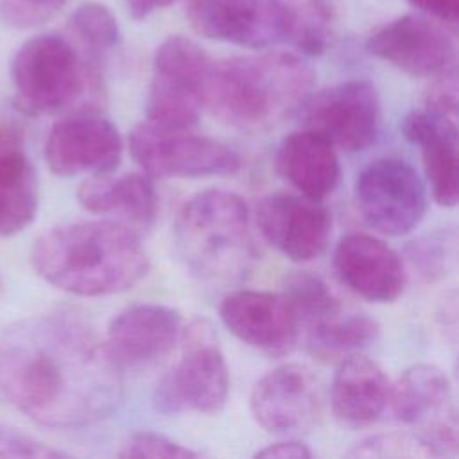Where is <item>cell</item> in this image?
Segmentation results:
<instances>
[{
  "mask_svg": "<svg viewBox=\"0 0 459 459\" xmlns=\"http://www.w3.org/2000/svg\"><path fill=\"white\" fill-rule=\"evenodd\" d=\"M0 394L43 427L79 429L117 409L122 369L81 317L34 314L0 333Z\"/></svg>",
  "mask_w": 459,
  "mask_h": 459,
  "instance_id": "6da1fadb",
  "label": "cell"
},
{
  "mask_svg": "<svg viewBox=\"0 0 459 459\" xmlns=\"http://www.w3.org/2000/svg\"><path fill=\"white\" fill-rule=\"evenodd\" d=\"M30 264L48 285L84 298L118 294L149 271L138 235L115 221H74L43 231Z\"/></svg>",
  "mask_w": 459,
  "mask_h": 459,
  "instance_id": "7a4b0ae2",
  "label": "cell"
},
{
  "mask_svg": "<svg viewBox=\"0 0 459 459\" xmlns=\"http://www.w3.org/2000/svg\"><path fill=\"white\" fill-rule=\"evenodd\" d=\"M314 70L298 54L265 52L212 63L204 106L240 131H264L308 99Z\"/></svg>",
  "mask_w": 459,
  "mask_h": 459,
  "instance_id": "3957f363",
  "label": "cell"
},
{
  "mask_svg": "<svg viewBox=\"0 0 459 459\" xmlns=\"http://www.w3.org/2000/svg\"><path fill=\"white\" fill-rule=\"evenodd\" d=\"M172 242L178 258L194 276L235 278L253 258L249 208L235 192L203 190L179 210Z\"/></svg>",
  "mask_w": 459,
  "mask_h": 459,
  "instance_id": "277c9868",
  "label": "cell"
},
{
  "mask_svg": "<svg viewBox=\"0 0 459 459\" xmlns=\"http://www.w3.org/2000/svg\"><path fill=\"white\" fill-rule=\"evenodd\" d=\"M95 65L57 32L27 39L9 68L16 109L30 117L70 111L88 90L99 88Z\"/></svg>",
  "mask_w": 459,
  "mask_h": 459,
  "instance_id": "5b68a950",
  "label": "cell"
},
{
  "mask_svg": "<svg viewBox=\"0 0 459 459\" xmlns=\"http://www.w3.org/2000/svg\"><path fill=\"white\" fill-rule=\"evenodd\" d=\"M181 332V357L156 385L152 405L163 414H217L230 394V371L217 333L208 319H195Z\"/></svg>",
  "mask_w": 459,
  "mask_h": 459,
  "instance_id": "8992f818",
  "label": "cell"
},
{
  "mask_svg": "<svg viewBox=\"0 0 459 459\" xmlns=\"http://www.w3.org/2000/svg\"><path fill=\"white\" fill-rule=\"evenodd\" d=\"M212 61L185 36H170L156 48L154 75L147 95V122L167 129H190L204 106Z\"/></svg>",
  "mask_w": 459,
  "mask_h": 459,
  "instance_id": "52a82bcc",
  "label": "cell"
},
{
  "mask_svg": "<svg viewBox=\"0 0 459 459\" xmlns=\"http://www.w3.org/2000/svg\"><path fill=\"white\" fill-rule=\"evenodd\" d=\"M129 151L145 172L158 178L222 176L240 169V156L222 142L147 120L131 129Z\"/></svg>",
  "mask_w": 459,
  "mask_h": 459,
  "instance_id": "ba28073f",
  "label": "cell"
},
{
  "mask_svg": "<svg viewBox=\"0 0 459 459\" xmlns=\"http://www.w3.org/2000/svg\"><path fill=\"white\" fill-rule=\"evenodd\" d=\"M355 201L368 226L378 233L400 237L423 219L427 192L423 179L409 161L382 156L357 176Z\"/></svg>",
  "mask_w": 459,
  "mask_h": 459,
  "instance_id": "9c48e42d",
  "label": "cell"
},
{
  "mask_svg": "<svg viewBox=\"0 0 459 459\" xmlns=\"http://www.w3.org/2000/svg\"><path fill=\"white\" fill-rule=\"evenodd\" d=\"M186 16L197 34L249 48L289 41L294 27L287 0H190Z\"/></svg>",
  "mask_w": 459,
  "mask_h": 459,
  "instance_id": "30bf717a",
  "label": "cell"
},
{
  "mask_svg": "<svg viewBox=\"0 0 459 459\" xmlns=\"http://www.w3.org/2000/svg\"><path fill=\"white\" fill-rule=\"evenodd\" d=\"M305 104L307 129L321 134L335 149L357 152L368 149L380 131V97L373 82L351 79L308 95Z\"/></svg>",
  "mask_w": 459,
  "mask_h": 459,
  "instance_id": "8fae6325",
  "label": "cell"
},
{
  "mask_svg": "<svg viewBox=\"0 0 459 459\" xmlns=\"http://www.w3.org/2000/svg\"><path fill=\"white\" fill-rule=\"evenodd\" d=\"M43 156L50 172L61 178L109 174L120 163L122 138L108 117L91 109H74L50 127Z\"/></svg>",
  "mask_w": 459,
  "mask_h": 459,
  "instance_id": "7c38bea8",
  "label": "cell"
},
{
  "mask_svg": "<svg viewBox=\"0 0 459 459\" xmlns=\"http://www.w3.org/2000/svg\"><path fill=\"white\" fill-rule=\"evenodd\" d=\"M366 48L412 77H437L455 68L454 38L427 14L394 18L369 36Z\"/></svg>",
  "mask_w": 459,
  "mask_h": 459,
  "instance_id": "4fadbf2b",
  "label": "cell"
},
{
  "mask_svg": "<svg viewBox=\"0 0 459 459\" xmlns=\"http://www.w3.org/2000/svg\"><path fill=\"white\" fill-rule=\"evenodd\" d=\"M249 409L267 432L278 436L308 432L321 414L317 382L305 366L281 364L253 385Z\"/></svg>",
  "mask_w": 459,
  "mask_h": 459,
  "instance_id": "5bb4252c",
  "label": "cell"
},
{
  "mask_svg": "<svg viewBox=\"0 0 459 459\" xmlns=\"http://www.w3.org/2000/svg\"><path fill=\"white\" fill-rule=\"evenodd\" d=\"M219 316L238 341L264 355L285 357L298 342L299 325L283 294L235 290L222 299Z\"/></svg>",
  "mask_w": 459,
  "mask_h": 459,
  "instance_id": "9a60e30c",
  "label": "cell"
},
{
  "mask_svg": "<svg viewBox=\"0 0 459 459\" xmlns=\"http://www.w3.org/2000/svg\"><path fill=\"white\" fill-rule=\"evenodd\" d=\"M256 226L262 237L292 262L317 258L330 238L332 215L308 197L271 194L256 206Z\"/></svg>",
  "mask_w": 459,
  "mask_h": 459,
  "instance_id": "2e32d148",
  "label": "cell"
},
{
  "mask_svg": "<svg viewBox=\"0 0 459 459\" xmlns=\"http://www.w3.org/2000/svg\"><path fill=\"white\" fill-rule=\"evenodd\" d=\"M181 314L160 303H133L108 325L104 346L122 369L165 357L181 339Z\"/></svg>",
  "mask_w": 459,
  "mask_h": 459,
  "instance_id": "e0dca14e",
  "label": "cell"
},
{
  "mask_svg": "<svg viewBox=\"0 0 459 459\" xmlns=\"http://www.w3.org/2000/svg\"><path fill=\"white\" fill-rule=\"evenodd\" d=\"M333 271L350 290L373 303L394 301L407 280L402 256L384 240L366 233H350L339 240Z\"/></svg>",
  "mask_w": 459,
  "mask_h": 459,
  "instance_id": "ac0fdd59",
  "label": "cell"
},
{
  "mask_svg": "<svg viewBox=\"0 0 459 459\" xmlns=\"http://www.w3.org/2000/svg\"><path fill=\"white\" fill-rule=\"evenodd\" d=\"M39 204L38 176L20 127L0 118V237L23 231Z\"/></svg>",
  "mask_w": 459,
  "mask_h": 459,
  "instance_id": "d6986e66",
  "label": "cell"
},
{
  "mask_svg": "<svg viewBox=\"0 0 459 459\" xmlns=\"http://www.w3.org/2000/svg\"><path fill=\"white\" fill-rule=\"evenodd\" d=\"M403 136L420 145L432 195L441 206H455L459 197L457 124L430 109H414L402 120Z\"/></svg>",
  "mask_w": 459,
  "mask_h": 459,
  "instance_id": "ffe728a7",
  "label": "cell"
},
{
  "mask_svg": "<svg viewBox=\"0 0 459 459\" xmlns=\"http://www.w3.org/2000/svg\"><path fill=\"white\" fill-rule=\"evenodd\" d=\"M77 201L86 212L117 215L115 222L134 233L152 228L158 215V195L145 174L90 176L79 185Z\"/></svg>",
  "mask_w": 459,
  "mask_h": 459,
  "instance_id": "44dd1931",
  "label": "cell"
},
{
  "mask_svg": "<svg viewBox=\"0 0 459 459\" xmlns=\"http://www.w3.org/2000/svg\"><path fill=\"white\" fill-rule=\"evenodd\" d=\"M391 384L371 359L353 353L339 360L332 380V411L348 427H366L387 407Z\"/></svg>",
  "mask_w": 459,
  "mask_h": 459,
  "instance_id": "7402d4cb",
  "label": "cell"
},
{
  "mask_svg": "<svg viewBox=\"0 0 459 459\" xmlns=\"http://www.w3.org/2000/svg\"><path fill=\"white\" fill-rule=\"evenodd\" d=\"M276 170L287 183L314 201L328 197L341 178L335 147L307 127L281 140L276 151Z\"/></svg>",
  "mask_w": 459,
  "mask_h": 459,
  "instance_id": "603a6c76",
  "label": "cell"
},
{
  "mask_svg": "<svg viewBox=\"0 0 459 459\" xmlns=\"http://www.w3.org/2000/svg\"><path fill=\"white\" fill-rule=\"evenodd\" d=\"M450 396L452 385L443 369L416 364L405 369L391 385L387 405H391L396 421L418 427L452 407Z\"/></svg>",
  "mask_w": 459,
  "mask_h": 459,
  "instance_id": "cb8c5ba5",
  "label": "cell"
},
{
  "mask_svg": "<svg viewBox=\"0 0 459 459\" xmlns=\"http://www.w3.org/2000/svg\"><path fill=\"white\" fill-rule=\"evenodd\" d=\"M380 335L378 323L368 314L344 312L335 314L305 328L307 350L321 362H339L377 342Z\"/></svg>",
  "mask_w": 459,
  "mask_h": 459,
  "instance_id": "d4e9b609",
  "label": "cell"
},
{
  "mask_svg": "<svg viewBox=\"0 0 459 459\" xmlns=\"http://www.w3.org/2000/svg\"><path fill=\"white\" fill-rule=\"evenodd\" d=\"M68 27L81 47L86 50V56L93 61H97L100 54L111 50L120 39L118 23L111 11L106 5L95 2L79 5L72 13Z\"/></svg>",
  "mask_w": 459,
  "mask_h": 459,
  "instance_id": "484cf974",
  "label": "cell"
},
{
  "mask_svg": "<svg viewBox=\"0 0 459 459\" xmlns=\"http://www.w3.org/2000/svg\"><path fill=\"white\" fill-rule=\"evenodd\" d=\"M348 455L351 457H429L421 439L418 434L403 432V434H378L362 439L357 443Z\"/></svg>",
  "mask_w": 459,
  "mask_h": 459,
  "instance_id": "4316f807",
  "label": "cell"
},
{
  "mask_svg": "<svg viewBox=\"0 0 459 459\" xmlns=\"http://www.w3.org/2000/svg\"><path fill=\"white\" fill-rule=\"evenodd\" d=\"M197 454L181 443L149 430L129 434L118 450V457H167V459H186Z\"/></svg>",
  "mask_w": 459,
  "mask_h": 459,
  "instance_id": "83f0119b",
  "label": "cell"
},
{
  "mask_svg": "<svg viewBox=\"0 0 459 459\" xmlns=\"http://www.w3.org/2000/svg\"><path fill=\"white\" fill-rule=\"evenodd\" d=\"M68 0H2L0 13L5 23L30 29L50 20Z\"/></svg>",
  "mask_w": 459,
  "mask_h": 459,
  "instance_id": "f1b7e54d",
  "label": "cell"
},
{
  "mask_svg": "<svg viewBox=\"0 0 459 459\" xmlns=\"http://www.w3.org/2000/svg\"><path fill=\"white\" fill-rule=\"evenodd\" d=\"M66 452L52 448L50 445L36 439L34 436L13 427L0 423V457H65Z\"/></svg>",
  "mask_w": 459,
  "mask_h": 459,
  "instance_id": "f546056e",
  "label": "cell"
},
{
  "mask_svg": "<svg viewBox=\"0 0 459 459\" xmlns=\"http://www.w3.org/2000/svg\"><path fill=\"white\" fill-rule=\"evenodd\" d=\"M454 244L455 240L448 244L446 237L443 238L439 235H432L414 244L412 260L418 262L423 274H429V276L443 274V269H446V264L454 260Z\"/></svg>",
  "mask_w": 459,
  "mask_h": 459,
  "instance_id": "4dcf8cb0",
  "label": "cell"
},
{
  "mask_svg": "<svg viewBox=\"0 0 459 459\" xmlns=\"http://www.w3.org/2000/svg\"><path fill=\"white\" fill-rule=\"evenodd\" d=\"M436 81L425 93V109L454 118L457 117V75L455 68L434 77Z\"/></svg>",
  "mask_w": 459,
  "mask_h": 459,
  "instance_id": "1f68e13d",
  "label": "cell"
},
{
  "mask_svg": "<svg viewBox=\"0 0 459 459\" xmlns=\"http://www.w3.org/2000/svg\"><path fill=\"white\" fill-rule=\"evenodd\" d=\"M423 14L441 22V23H457L459 16V0H409Z\"/></svg>",
  "mask_w": 459,
  "mask_h": 459,
  "instance_id": "d6a6232c",
  "label": "cell"
},
{
  "mask_svg": "<svg viewBox=\"0 0 459 459\" xmlns=\"http://www.w3.org/2000/svg\"><path fill=\"white\" fill-rule=\"evenodd\" d=\"M255 457L262 459H308L312 457V452L308 450L307 445L301 441H278L264 446L262 450L255 452Z\"/></svg>",
  "mask_w": 459,
  "mask_h": 459,
  "instance_id": "836d02e7",
  "label": "cell"
},
{
  "mask_svg": "<svg viewBox=\"0 0 459 459\" xmlns=\"http://www.w3.org/2000/svg\"><path fill=\"white\" fill-rule=\"evenodd\" d=\"M124 2L127 5L129 14L136 20H142V18H147L149 14H152L154 11L167 7L174 0H124Z\"/></svg>",
  "mask_w": 459,
  "mask_h": 459,
  "instance_id": "e575fe53",
  "label": "cell"
}]
</instances>
